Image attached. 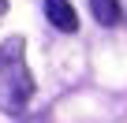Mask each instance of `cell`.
Wrapping results in <instances>:
<instances>
[{"label":"cell","mask_w":127,"mask_h":123,"mask_svg":"<svg viewBox=\"0 0 127 123\" xmlns=\"http://www.w3.org/2000/svg\"><path fill=\"white\" fill-rule=\"evenodd\" d=\"M34 97V78L26 67V41L8 37L0 45V112L23 116Z\"/></svg>","instance_id":"cell-1"},{"label":"cell","mask_w":127,"mask_h":123,"mask_svg":"<svg viewBox=\"0 0 127 123\" xmlns=\"http://www.w3.org/2000/svg\"><path fill=\"white\" fill-rule=\"evenodd\" d=\"M45 15H49V23H52L56 30H64V34L79 30V15H75V8H71V0H45Z\"/></svg>","instance_id":"cell-2"},{"label":"cell","mask_w":127,"mask_h":123,"mask_svg":"<svg viewBox=\"0 0 127 123\" xmlns=\"http://www.w3.org/2000/svg\"><path fill=\"white\" fill-rule=\"evenodd\" d=\"M4 8H8V0H0V11H4Z\"/></svg>","instance_id":"cell-4"},{"label":"cell","mask_w":127,"mask_h":123,"mask_svg":"<svg viewBox=\"0 0 127 123\" xmlns=\"http://www.w3.org/2000/svg\"><path fill=\"white\" fill-rule=\"evenodd\" d=\"M90 11H94L97 23L116 26V23H120V0H90Z\"/></svg>","instance_id":"cell-3"}]
</instances>
